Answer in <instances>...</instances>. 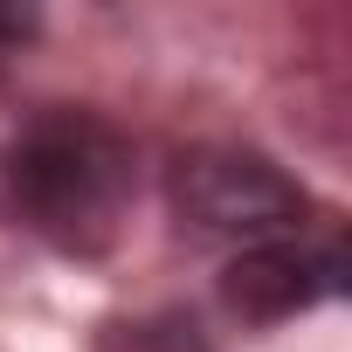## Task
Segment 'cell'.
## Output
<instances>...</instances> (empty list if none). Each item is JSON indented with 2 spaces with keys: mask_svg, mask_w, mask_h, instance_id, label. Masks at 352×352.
<instances>
[{
  "mask_svg": "<svg viewBox=\"0 0 352 352\" xmlns=\"http://www.w3.org/2000/svg\"><path fill=\"white\" fill-rule=\"evenodd\" d=\"M8 187L42 242L104 256L131 208V145L97 111H42L8 152Z\"/></svg>",
  "mask_w": 352,
  "mask_h": 352,
  "instance_id": "obj_1",
  "label": "cell"
},
{
  "mask_svg": "<svg viewBox=\"0 0 352 352\" xmlns=\"http://www.w3.org/2000/svg\"><path fill=\"white\" fill-rule=\"evenodd\" d=\"M173 214L194 235H221V242H270L276 228H290L304 214V194L290 173H276L263 152H235V145H201L173 159Z\"/></svg>",
  "mask_w": 352,
  "mask_h": 352,
  "instance_id": "obj_2",
  "label": "cell"
},
{
  "mask_svg": "<svg viewBox=\"0 0 352 352\" xmlns=\"http://www.w3.org/2000/svg\"><path fill=\"white\" fill-rule=\"evenodd\" d=\"M324 290H331V263L311 256V249H297V242H249V249L228 263V276H221L228 311H242V318H256V324L297 318V311H311Z\"/></svg>",
  "mask_w": 352,
  "mask_h": 352,
  "instance_id": "obj_3",
  "label": "cell"
},
{
  "mask_svg": "<svg viewBox=\"0 0 352 352\" xmlns=\"http://www.w3.org/2000/svg\"><path fill=\"white\" fill-rule=\"evenodd\" d=\"M35 28V8H0V42H21Z\"/></svg>",
  "mask_w": 352,
  "mask_h": 352,
  "instance_id": "obj_4",
  "label": "cell"
}]
</instances>
